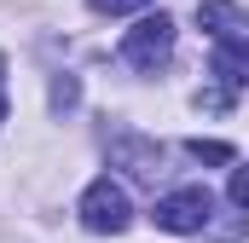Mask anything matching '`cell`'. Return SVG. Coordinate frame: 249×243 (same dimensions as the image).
Instances as JSON below:
<instances>
[{
	"label": "cell",
	"instance_id": "obj_8",
	"mask_svg": "<svg viewBox=\"0 0 249 243\" xmlns=\"http://www.w3.org/2000/svg\"><path fill=\"white\" fill-rule=\"evenodd\" d=\"M93 12H105V17H127V12H145V6H157V0H87Z\"/></svg>",
	"mask_w": 249,
	"mask_h": 243
},
{
	"label": "cell",
	"instance_id": "obj_3",
	"mask_svg": "<svg viewBox=\"0 0 249 243\" xmlns=\"http://www.w3.org/2000/svg\"><path fill=\"white\" fill-rule=\"evenodd\" d=\"M75 214H81V226H87V232H127L133 203H127L122 185L105 174V180H93L87 191H81V208H75Z\"/></svg>",
	"mask_w": 249,
	"mask_h": 243
},
{
	"label": "cell",
	"instance_id": "obj_7",
	"mask_svg": "<svg viewBox=\"0 0 249 243\" xmlns=\"http://www.w3.org/2000/svg\"><path fill=\"white\" fill-rule=\"evenodd\" d=\"M191 156H197V162H232V145H220V139H191Z\"/></svg>",
	"mask_w": 249,
	"mask_h": 243
},
{
	"label": "cell",
	"instance_id": "obj_5",
	"mask_svg": "<svg viewBox=\"0 0 249 243\" xmlns=\"http://www.w3.org/2000/svg\"><path fill=\"white\" fill-rule=\"evenodd\" d=\"M214 75H220L226 87H249V35L214 41Z\"/></svg>",
	"mask_w": 249,
	"mask_h": 243
},
{
	"label": "cell",
	"instance_id": "obj_6",
	"mask_svg": "<svg viewBox=\"0 0 249 243\" xmlns=\"http://www.w3.org/2000/svg\"><path fill=\"white\" fill-rule=\"evenodd\" d=\"M116 156L133 162L139 180H157V168H162V151H157V145H139V139H116Z\"/></svg>",
	"mask_w": 249,
	"mask_h": 243
},
{
	"label": "cell",
	"instance_id": "obj_2",
	"mask_svg": "<svg viewBox=\"0 0 249 243\" xmlns=\"http://www.w3.org/2000/svg\"><path fill=\"white\" fill-rule=\"evenodd\" d=\"M209 214H214V197H209V185H180V191L157 197V208H151V220H157L162 232H174V238L203 232V226H209Z\"/></svg>",
	"mask_w": 249,
	"mask_h": 243
},
{
	"label": "cell",
	"instance_id": "obj_10",
	"mask_svg": "<svg viewBox=\"0 0 249 243\" xmlns=\"http://www.w3.org/2000/svg\"><path fill=\"white\" fill-rule=\"evenodd\" d=\"M0 122H6V93H0Z\"/></svg>",
	"mask_w": 249,
	"mask_h": 243
},
{
	"label": "cell",
	"instance_id": "obj_9",
	"mask_svg": "<svg viewBox=\"0 0 249 243\" xmlns=\"http://www.w3.org/2000/svg\"><path fill=\"white\" fill-rule=\"evenodd\" d=\"M232 203L249 208V162H244V168H232Z\"/></svg>",
	"mask_w": 249,
	"mask_h": 243
},
{
	"label": "cell",
	"instance_id": "obj_1",
	"mask_svg": "<svg viewBox=\"0 0 249 243\" xmlns=\"http://www.w3.org/2000/svg\"><path fill=\"white\" fill-rule=\"evenodd\" d=\"M168 58H174V17H162V12L157 17H139L122 35V64H133V69L157 75Z\"/></svg>",
	"mask_w": 249,
	"mask_h": 243
},
{
	"label": "cell",
	"instance_id": "obj_4",
	"mask_svg": "<svg viewBox=\"0 0 249 243\" xmlns=\"http://www.w3.org/2000/svg\"><path fill=\"white\" fill-rule=\"evenodd\" d=\"M197 29H209L214 41H238V35H249V17L232 0H197Z\"/></svg>",
	"mask_w": 249,
	"mask_h": 243
}]
</instances>
